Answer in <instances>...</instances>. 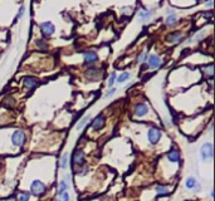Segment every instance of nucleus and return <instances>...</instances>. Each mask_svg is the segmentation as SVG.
Listing matches in <instances>:
<instances>
[{"label":"nucleus","mask_w":215,"mask_h":201,"mask_svg":"<svg viewBox=\"0 0 215 201\" xmlns=\"http://www.w3.org/2000/svg\"><path fill=\"white\" fill-rule=\"evenodd\" d=\"M149 113V106L146 103H137L136 106L133 107V114L135 117H144Z\"/></svg>","instance_id":"6e6552de"},{"label":"nucleus","mask_w":215,"mask_h":201,"mask_svg":"<svg viewBox=\"0 0 215 201\" xmlns=\"http://www.w3.org/2000/svg\"><path fill=\"white\" fill-rule=\"evenodd\" d=\"M84 161H86V155L84 151L81 148H77L73 152V157H72V165L73 167H82L84 166Z\"/></svg>","instance_id":"f03ea898"},{"label":"nucleus","mask_w":215,"mask_h":201,"mask_svg":"<svg viewBox=\"0 0 215 201\" xmlns=\"http://www.w3.org/2000/svg\"><path fill=\"white\" fill-rule=\"evenodd\" d=\"M116 90H117V89H116V87H112V88L109 89L108 92H107L106 94H104V96H106V97H111L112 94H115V93H116Z\"/></svg>","instance_id":"cd10ccee"},{"label":"nucleus","mask_w":215,"mask_h":201,"mask_svg":"<svg viewBox=\"0 0 215 201\" xmlns=\"http://www.w3.org/2000/svg\"><path fill=\"white\" fill-rule=\"evenodd\" d=\"M7 201H16V197H15V196H10Z\"/></svg>","instance_id":"7c9ffc66"},{"label":"nucleus","mask_w":215,"mask_h":201,"mask_svg":"<svg viewBox=\"0 0 215 201\" xmlns=\"http://www.w3.org/2000/svg\"><path fill=\"white\" fill-rule=\"evenodd\" d=\"M23 14H24V7H20L19 13H18V18H22V16H23Z\"/></svg>","instance_id":"c756f323"},{"label":"nucleus","mask_w":215,"mask_h":201,"mask_svg":"<svg viewBox=\"0 0 215 201\" xmlns=\"http://www.w3.org/2000/svg\"><path fill=\"white\" fill-rule=\"evenodd\" d=\"M204 73L208 74L210 79H213V64H209L206 68H204Z\"/></svg>","instance_id":"a878e982"},{"label":"nucleus","mask_w":215,"mask_h":201,"mask_svg":"<svg viewBox=\"0 0 215 201\" xmlns=\"http://www.w3.org/2000/svg\"><path fill=\"white\" fill-rule=\"evenodd\" d=\"M25 139H27V136H25V133H24V131H22V130L13 131V133H11V136H10L11 145L18 148L23 147L24 143H25Z\"/></svg>","instance_id":"f257e3e1"},{"label":"nucleus","mask_w":215,"mask_h":201,"mask_svg":"<svg viewBox=\"0 0 215 201\" xmlns=\"http://www.w3.org/2000/svg\"><path fill=\"white\" fill-rule=\"evenodd\" d=\"M213 145L210 142H205L204 145L200 147V156L202 161H208L213 158Z\"/></svg>","instance_id":"20e7f679"},{"label":"nucleus","mask_w":215,"mask_h":201,"mask_svg":"<svg viewBox=\"0 0 215 201\" xmlns=\"http://www.w3.org/2000/svg\"><path fill=\"white\" fill-rule=\"evenodd\" d=\"M167 160L173 163H177L180 162V152L177 151L176 148H173L171 151L167 152Z\"/></svg>","instance_id":"4468645a"},{"label":"nucleus","mask_w":215,"mask_h":201,"mask_svg":"<svg viewBox=\"0 0 215 201\" xmlns=\"http://www.w3.org/2000/svg\"><path fill=\"white\" fill-rule=\"evenodd\" d=\"M116 79H117V77H116V72H112V73H111V76H109V78H108V86H109V87H112V86H113Z\"/></svg>","instance_id":"bb28decb"},{"label":"nucleus","mask_w":215,"mask_h":201,"mask_svg":"<svg viewBox=\"0 0 215 201\" xmlns=\"http://www.w3.org/2000/svg\"><path fill=\"white\" fill-rule=\"evenodd\" d=\"M181 32L176 30V32H171L167 36H166V42L167 43H177L179 40H181Z\"/></svg>","instance_id":"2eb2a0df"},{"label":"nucleus","mask_w":215,"mask_h":201,"mask_svg":"<svg viewBox=\"0 0 215 201\" xmlns=\"http://www.w3.org/2000/svg\"><path fill=\"white\" fill-rule=\"evenodd\" d=\"M147 65L152 69H157L161 67V58H160L157 54H151V56L147 57Z\"/></svg>","instance_id":"9d476101"},{"label":"nucleus","mask_w":215,"mask_h":201,"mask_svg":"<svg viewBox=\"0 0 215 201\" xmlns=\"http://www.w3.org/2000/svg\"><path fill=\"white\" fill-rule=\"evenodd\" d=\"M155 191H156L157 196H166V195H169L171 192L170 188L167 186H165V185H157L155 187Z\"/></svg>","instance_id":"dca6fc26"},{"label":"nucleus","mask_w":215,"mask_h":201,"mask_svg":"<svg viewBox=\"0 0 215 201\" xmlns=\"http://www.w3.org/2000/svg\"><path fill=\"white\" fill-rule=\"evenodd\" d=\"M39 84V81L34 77H24L23 78V86L27 89H34Z\"/></svg>","instance_id":"f8f14e48"},{"label":"nucleus","mask_w":215,"mask_h":201,"mask_svg":"<svg viewBox=\"0 0 215 201\" xmlns=\"http://www.w3.org/2000/svg\"><path fill=\"white\" fill-rule=\"evenodd\" d=\"M67 166H68V154H65L60 157V162H59V167L62 168V170H65Z\"/></svg>","instance_id":"aec40b11"},{"label":"nucleus","mask_w":215,"mask_h":201,"mask_svg":"<svg viewBox=\"0 0 215 201\" xmlns=\"http://www.w3.org/2000/svg\"><path fill=\"white\" fill-rule=\"evenodd\" d=\"M68 190V180H62L59 184V188H58V195L63 194V192H67Z\"/></svg>","instance_id":"6ab92c4d"},{"label":"nucleus","mask_w":215,"mask_h":201,"mask_svg":"<svg viewBox=\"0 0 215 201\" xmlns=\"http://www.w3.org/2000/svg\"><path fill=\"white\" fill-rule=\"evenodd\" d=\"M38 45H40L42 49H47V48H48L47 43H45V42H43V40H38Z\"/></svg>","instance_id":"c85d7f7f"},{"label":"nucleus","mask_w":215,"mask_h":201,"mask_svg":"<svg viewBox=\"0 0 215 201\" xmlns=\"http://www.w3.org/2000/svg\"><path fill=\"white\" fill-rule=\"evenodd\" d=\"M45 191H47V186L43 184L40 180L32 181V184H30V192H32L34 196H42Z\"/></svg>","instance_id":"7ed1b4c3"},{"label":"nucleus","mask_w":215,"mask_h":201,"mask_svg":"<svg viewBox=\"0 0 215 201\" xmlns=\"http://www.w3.org/2000/svg\"><path fill=\"white\" fill-rule=\"evenodd\" d=\"M151 16H152V11L151 10H141L138 13V19L142 20V22L149 20Z\"/></svg>","instance_id":"f3484780"},{"label":"nucleus","mask_w":215,"mask_h":201,"mask_svg":"<svg viewBox=\"0 0 215 201\" xmlns=\"http://www.w3.org/2000/svg\"><path fill=\"white\" fill-rule=\"evenodd\" d=\"M57 201H69V194L68 192H63V194L58 195Z\"/></svg>","instance_id":"393cba45"},{"label":"nucleus","mask_w":215,"mask_h":201,"mask_svg":"<svg viewBox=\"0 0 215 201\" xmlns=\"http://www.w3.org/2000/svg\"><path fill=\"white\" fill-rule=\"evenodd\" d=\"M185 186H186V188H189V190H196V191L200 190V185L195 177H187L185 181Z\"/></svg>","instance_id":"ddd939ff"},{"label":"nucleus","mask_w":215,"mask_h":201,"mask_svg":"<svg viewBox=\"0 0 215 201\" xmlns=\"http://www.w3.org/2000/svg\"><path fill=\"white\" fill-rule=\"evenodd\" d=\"M29 199H30V195L28 192H23L22 191L19 195H18L16 201H29Z\"/></svg>","instance_id":"4be33fe9"},{"label":"nucleus","mask_w":215,"mask_h":201,"mask_svg":"<svg viewBox=\"0 0 215 201\" xmlns=\"http://www.w3.org/2000/svg\"><path fill=\"white\" fill-rule=\"evenodd\" d=\"M177 23V15L174 13V14H170L166 19H165V24H166L167 27H173Z\"/></svg>","instance_id":"a211bd4d"},{"label":"nucleus","mask_w":215,"mask_h":201,"mask_svg":"<svg viewBox=\"0 0 215 201\" xmlns=\"http://www.w3.org/2000/svg\"><path fill=\"white\" fill-rule=\"evenodd\" d=\"M40 32L42 34L44 35V36H51L54 32H56V27H54V24L51 23V22H44V23H42L40 25Z\"/></svg>","instance_id":"0eeeda50"},{"label":"nucleus","mask_w":215,"mask_h":201,"mask_svg":"<svg viewBox=\"0 0 215 201\" xmlns=\"http://www.w3.org/2000/svg\"><path fill=\"white\" fill-rule=\"evenodd\" d=\"M89 118H91V117H89V116H86V117H84V118H82V119H81V122H79V123H78V126H77V130H78V131H81V130H83V128H84V127H86V125H87V123H88V121H89Z\"/></svg>","instance_id":"412c9836"},{"label":"nucleus","mask_w":215,"mask_h":201,"mask_svg":"<svg viewBox=\"0 0 215 201\" xmlns=\"http://www.w3.org/2000/svg\"><path fill=\"white\" fill-rule=\"evenodd\" d=\"M128 78H130V73H128V72H123V73H122V74L117 78V82H118V83H125Z\"/></svg>","instance_id":"b1692460"},{"label":"nucleus","mask_w":215,"mask_h":201,"mask_svg":"<svg viewBox=\"0 0 215 201\" xmlns=\"http://www.w3.org/2000/svg\"><path fill=\"white\" fill-rule=\"evenodd\" d=\"M147 137H149V141L151 145H156L160 141V138H161V131L157 127H150L149 131H147Z\"/></svg>","instance_id":"39448f33"},{"label":"nucleus","mask_w":215,"mask_h":201,"mask_svg":"<svg viewBox=\"0 0 215 201\" xmlns=\"http://www.w3.org/2000/svg\"><path fill=\"white\" fill-rule=\"evenodd\" d=\"M102 76V70L100 68H97V67H93V68H89L87 72H86V77L91 81H97V79H100Z\"/></svg>","instance_id":"9b49d317"},{"label":"nucleus","mask_w":215,"mask_h":201,"mask_svg":"<svg viewBox=\"0 0 215 201\" xmlns=\"http://www.w3.org/2000/svg\"><path fill=\"white\" fill-rule=\"evenodd\" d=\"M98 62V54L94 50H86L83 53V63L86 65H92Z\"/></svg>","instance_id":"423d86ee"},{"label":"nucleus","mask_w":215,"mask_h":201,"mask_svg":"<svg viewBox=\"0 0 215 201\" xmlns=\"http://www.w3.org/2000/svg\"><path fill=\"white\" fill-rule=\"evenodd\" d=\"M147 57H149V54H147L146 50H144V52L137 57V63H138V64H142L145 60H147Z\"/></svg>","instance_id":"5701e85b"},{"label":"nucleus","mask_w":215,"mask_h":201,"mask_svg":"<svg viewBox=\"0 0 215 201\" xmlns=\"http://www.w3.org/2000/svg\"><path fill=\"white\" fill-rule=\"evenodd\" d=\"M104 122H106V117H104V114H98L97 117L92 121L91 125H92V130L93 131H100L103 128V126H104Z\"/></svg>","instance_id":"1a4fd4ad"}]
</instances>
